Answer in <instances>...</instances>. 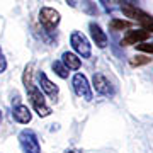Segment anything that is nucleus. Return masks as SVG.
Masks as SVG:
<instances>
[{
    "mask_svg": "<svg viewBox=\"0 0 153 153\" xmlns=\"http://www.w3.org/2000/svg\"><path fill=\"white\" fill-rule=\"evenodd\" d=\"M24 87L27 90V97H29V100H31V104H33L34 111L38 112L39 117H46V116L51 114V109H49V105L44 100L43 92L33 82V63H29L26 66V70H24Z\"/></svg>",
    "mask_w": 153,
    "mask_h": 153,
    "instance_id": "nucleus-1",
    "label": "nucleus"
},
{
    "mask_svg": "<svg viewBox=\"0 0 153 153\" xmlns=\"http://www.w3.org/2000/svg\"><path fill=\"white\" fill-rule=\"evenodd\" d=\"M121 10H123V14H124L126 17H129V19H133V21L140 22L145 31L152 33V26L153 24H152V16H150V14L140 10V9H136L134 5H129V4H124V5L121 7Z\"/></svg>",
    "mask_w": 153,
    "mask_h": 153,
    "instance_id": "nucleus-2",
    "label": "nucleus"
},
{
    "mask_svg": "<svg viewBox=\"0 0 153 153\" xmlns=\"http://www.w3.org/2000/svg\"><path fill=\"white\" fill-rule=\"evenodd\" d=\"M19 145L24 153H41L38 136L33 129H22L19 133Z\"/></svg>",
    "mask_w": 153,
    "mask_h": 153,
    "instance_id": "nucleus-3",
    "label": "nucleus"
},
{
    "mask_svg": "<svg viewBox=\"0 0 153 153\" xmlns=\"http://www.w3.org/2000/svg\"><path fill=\"white\" fill-rule=\"evenodd\" d=\"M70 44H71V48L76 51L78 56H82V58H90V55H92V46H90L88 39L85 38L82 33L73 31L71 36H70Z\"/></svg>",
    "mask_w": 153,
    "mask_h": 153,
    "instance_id": "nucleus-4",
    "label": "nucleus"
},
{
    "mask_svg": "<svg viewBox=\"0 0 153 153\" xmlns=\"http://www.w3.org/2000/svg\"><path fill=\"white\" fill-rule=\"evenodd\" d=\"M71 85H73V90L78 97L85 99V100H92V88H90L87 76L83 73H75L73 80H71Z\"/></svg>",
    "mask_w": 153,
    "mask_h": 153,
    "instance_id": "nucleus-5",
    "label": "nucleus"
},
{
    "mask_svg": "<svg viewBox=\"0 0 153 153\" xmlns=\"http://www.w3.org/2000/svg\"><path fill=\"white\" fill-rule=\"evenodd\" d=\"M60 19H61L60 12L55 10V9H51V7H43V9L39 10V22H41L48 31H53V29L60 24Z\"/></svg>",
    "mask_w": 153,
    "mask_h": 153,
    "instance_id": "nucleus-6",
    "label": "nucleus"
},
{
    "mask_svg": "<svg viewBox=\"0 0 153 153\" xmlns=\"http://www.w3.org/2000/svg\"><path fill=\"white\" fill-rule=\"evenodd\" d=\"M38 82H39V85H41L39 90H43L48 97H51L53 100H56L58 94H60V88H58V85H55V83L46 76L44 71H39V73H38Z\"/></svg>",
    "mask_w": 153,
    "mask_h": 153,
    "instance_id": "nucleus-7",
    "label": "nucleus"
},
{
    "mask_svg": "<svg viewBox=\"0 0 153 153\" xmlns=\"http://www.w3.org/2000/svg\"><path fill=\"white\" fill-rule=\"evenodd\" d=\"M150 34L148 31L145 29H138V31H128L123 41H121V46H131V44H138V43H143V41H146L150 38Z\"/></svg>",
    "mask_w": 153,
    "mask_h": 153,
    "instance_id": "nucleus-8",
    "label": "nucleus"
},
{
    "mask_svg": "<svg viewBox=\"0 0 153 153\" xmlns=\"http://www.w3.org/2000/svg\"><path fill=\"white\" fill-rule=\"evenodd\" d=\"M92 83L95 92L100 94V95H111L112 94V87H111V82L105 78L102 73H94L92 76Z\"/></svg>",
    "mask_w": 153,
    "mask_h": 153,
    "instance_id": "nucleus-9",
    "label": "nucleus"
},
{
    "mask_svg": "<svg viewBox=\"0 0 153 153\" xmlns=\"http://www.w3.org/2000/svg\"><path fill=\"white\" fill-rule=\"evenodd\" d=\"M12 117H14L17 123H21V124H27V123H31V119H33V114H31V111H29L27 105L17 104V105H14V109H12Z\"/></svg>",
    "mask_w": 153,
    "mask_h": 153,
    "instance_id": "nucleus-10",
    "label": "nucleus"
},
{
    "mask_svg": "<svg viewBox=\"0 0 153 153\" xmlns=\"http://www.w3.org/2000/svg\"><path fill=\"white\" fill-rule=\"evenodd\" d=\"M88 29H90V34H92L94 43L97 44L99 48H105V46H107V34L102 31V27H100L99 24H95V22H90Z\"/></svg>",
    "mask_w": 153,
    "mask_h": 153,
    "instance_id": "nucleus-11",
    "label": "nucleus"
},
{
    "mask_svg": "<svg viewBox=\"0 0 153 153\" xmlns=\"http://www.w3.org/2000/svg\"><path fill=\"white\" fill-rule=\"evenodd\" d=\"M61 63H63L68 70H78L80 65H82L80 58L76 55H73V53H68V51H65V53L61 55Z\"/></svg>",
    "mask_w": 153,
    "mask_h": 153,
    "instance_id": "nucleus-12",
    "label": "nucleus"
},
{
    "mask_svg": "<svg viewBox=\"0 0 153 153\" xmlns=\"http://www.w3.org/2000/svg\"><path fill=\"white\" fill-rule=\"evenodd\" d=\"M51 68H53V71H55L60 78H68V68H66L61 61H53Z\"/></svg>",
    "mask_w": 153,
    "mask_h": 153,
    "instance_id": "nucleus-13",
    "label": "nucleus"
},
{
    "mask_svg": "<svg viewBox=\"0 0 153 153\" xmlns=\"http://www.w3.org/2000/svg\"><path fill=\"white\" fill-rule=\"evenodd\" d=\"M133 24L129 21H123V19H112L111 21V27L114 31H123V29H129Z\"/></svg>",
    "mask_w": 153,
    "mask_h": 153,
    "instance_id": "nucleus-14",
    "label": "nucleus"
},
{
    "mask_svg": "<svg viewBox=\"0 0 153 153\" xmlns=\"http://www.w3.org/2000/svg\"><path fill=\"white\" fill-rule=\"evenodd\" d=\"M150 56H143V55H136L133 56L131 60H129V65L131 66H141V65H146V63H150Z\"/></svg>",
    "mask_w": 153,
    "mask_h": 153,
    "instance_id": "nucleus-15",
    "label": "nucleus"
},
{
    "mask_svg": "<svg viewBox=\"0 0 153 153\" xmlns=\"http://www.w3.org/2000/svg\"><path fill=\"white\" fill-rule=\"evenodd\" d=\"M140 51H145V53H148V55H152L153 53V46L152 44H148V43H138V44H134Z\"/></svg>",
    "mask_w": 153,
    "mask_h": 153,
    "instance_id": "nucleus-16",
    "label": "nucleus"
},
{
    "mask_svg": "<svg viewBox=\"0 0 153 153\" xmlns=\"http://www.w3.org/2000/svg\"><path fill=\"white\" fill-rule=\"evenodd\" d=\"M5 68H7V60L4 56V53H2V49H0V73H4Z\"/></svg>",
    "mask_w": 153,
    "mask_h": 153,
    "instance_id": "nucleus-17",
    "label": "nucleus"
},
{
    "mask_svg": "<svg viewBox=\"0 0 153 153\" xmlns=\"http://www.w3.org/2000/svg\"><path fill=\"white\" fill-rule=\"evenodd\" d=\"M66 2H68L71 7H75V5H76V0H66Z\"/></svg>",
    "mask_w": 153,
    "mask_h": 153,
    "instance_id": "nucleus-18",
    "label": "nucleus"
},
{
    "mask_svg": "<svg viewBox=\"0 0 153 153\" xmlns=\"http://www.w3.org/2000/svg\"><path fill=\"white\" fill-rule=\"evenodd\" d=\"M65 153H82V152H78V150H66Z\"/></svg>",
    "mask_w": 153,
    "mask_h": 153,
    "instance_id": "nucleus-19",
    "label": "nucleus"
},
{
    "mask_svg": "<svg viewBox=\"0 0 153 153\" xmlns=\"http://www.w3.org/2000/svg\"><path fill=\"white\" fill-rule=\"evenodd\" d=\"M0 123H2V111H0Z\"/></svg>",
    "mask_w": 153,
    "mask_h": 153,
    "instance_id": "nucleus-20",
    "label": "nucleus"
},
{
    "mask_svg": "<svg viewBox=\"0 0 153 153\" xmlns=\"http://www.w3.org/2000/svg\"><path fill=\"white\" fill-rule=\"evenodd\" d=\"M100 2H102V4H104V0H100Z\"/></svg>",
    "mask_w": 153,
    "mask_h": 153,
    "instance_id": "nucleus-21",
    "label": "nucleus"
}]
</instances>
